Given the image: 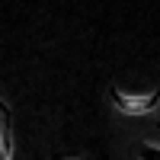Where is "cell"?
Wrapping results in <instances>:
<instances>
[{"instance_id":"obj_1","label":"cell","mask_w":160,"mask_h":160,"mask_svg":"<svg viewBox=\"0 0 160 160\" xmlns=\"http://www.w3.org/2000/svg\"><path fill=\"white\" fill-rule=\"evenodd\" d=\"M138 157H141V160H160V148H157V144H141V148H138Z\"/></svg>"},{"instance_id":"obj_2","label":"cell","mask_w":160,"mask_h":160,"mask_svg":"<svg viewBox=\"0 0 160 160\" xmlns=\"http://www.w3.org/2000/svg\"><path fill=\"white\" fill-rule=\"evenodd\" d=\"M0 154H3V138H0Z\"/></svg>"}]
</instances>
